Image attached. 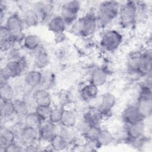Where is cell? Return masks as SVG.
Listing matches in <instances>:
<instances>
[{
  "instance_id": "cell-14",
  "label": "cell",
  "mask_w": 152,
  "mask_h": 152,
  "mask_svg": "<svg viewBox=\"0 0 152 152\" xmlns=\"http://www.w3.org/2000/svg\"><path fill=\"white\" fill-rule=\"evenodd\" d=\"M33 100L36 106H50L52 98L47 90L39 88L36 90L33 94Z\"/></svg>"
},
{
  "instance_id": "cell-8",
  "label": "cell",
  "mask_w": 152,
  "mask_h": 152,
  "mask_svg": "<svg viewBox=\"0 0 152 152\" xmlns=\"http://www.w3.org/2000/svg\"><path fill=\"white\" fill-rule=\"evenodd\" d=\"M5 26L9 30L11 33L14 36L16 40H19L22 37V33L24 30V24L20 15L17 13L11 14L6 20Z\"/></svg>"
},
{
  "instance_id": "cell-5",
  "label": "cell",
  "mask_w": 152,
  "mask_h": 152,
  "mask_svg": "<svg viewBox=\"0 0 152 152\" xmlns=\"http://www.w3.org/2000/svg\"><path fill=\"white\" fill-rule=\"evenodd\" d=\"M136 106L144 119L151 116L152 112V97L150 87L143 86L142 87Z\"/></svg>"
},
{
  "instance_id": "cell-30",
  "label": "cell",
  "mask_w": 152,
  "mask_h": 152,
  "mask_svg": "<svg viewBox=\"0 0 152 152\" xmlns=\"http://www.w3.org/2000/svg\"><path fill=\"white\" fill-rule=\"evenodd\" d=\"M14 114V108L12 100H1V118L7 119Z\"/></svg>"
},
{
  "instance_id": "cell-26",
  "label": "cell",
  "mask_w": 152,
  "mask_h": 152,
  "mask_svg": "<svg viewBox=\"0 0 152 152\" xmlns=\"http://www.w3.org/2000/svg\"><path fill=\"white\" fill-rule=\"evenodd\" d=\"M23 46L27 50L34 51L40 46V39L36 34H28L24 37Z\"/></svg>"
},
{
  "instance_id": "cell-37",
  "label": "cell",
  "mask_w": 152,
  "mask_h": 152,
  "mask_svg": "<svg viewBox=\"0 0 152 152\" xmlns=\"http://www.w3.org/2000/svg\"><path fill=\"white\" fill-rule=\"evenodd\" d=\"M21 57L22 56L20 54L19 49L14 47L7 52L8 61H17L20 59Z\"/></svg>"
},
{
  "instance_id": "cell-16",
  "label": "cell",
  "mask_w": 152,
  "mask_h": 152,
  "mask_svg": "<svg viewBox=\"0 0 152 152\" xmlns=\"http://www.w3.org/2000/svg\"><path fill=\"white\" fill-rule=\"evenodd\" d=\"M39 137V131L34 128L24 126L21 133L19 140L26 146L36 142Z\"/></svg>"
},
{
  "instance_id": "cell-34",
  "label": "cell",
  "mask_w": 152,
  "mask_h": 152,
  "mask_svg": "<svg viewBox=\"0 0 152 152\" xmlns=\"http://www.w3.org/2000/svg\"><path fill=\"white\" fill-rule=\"evenodd\" d=\"M63 110L64 108L62 107H55L52 108L49 121L55 124L60 123Z\"/></svg>"
},
{
  "instance_id": "cell-12",
  "label": "cell",
  "mask_w": 152,
  "mask_h": 152,
  "mask_svg": "<svg viewBox=\"0 0 152 152\" xmlns=\"http://www.w3.org/2000/svg\"><path fill=\"white\" fill-rule=\"evenodd\" d=\"M40 20H49L53 11V5L49 2H37L33 8Z\"/></svg>"
},
{
  "instance_id": "cell-23",
  "label": "cell",
  "mask_w": 152,
  "mask_h": 152,
  "mask_svg": "<svg viewBox=\"0 0 152 152\" xmlns=\"http://www.w3.org/2000/svg\"><path fill=\"white\" fill-rule=\"evenodd\" d=\"M107 78L106 71L102 68H97L93 71L90 76V83L97 87L103 86Z\"/></svg>"
},
{
  "instance_id": "cell-32",
  "label": "cell",
  "mask_w": 152,
  "mask_h": 152,
  "mask_svg": "<svg viewBox=\"0 0 152 152\" xmlns=\"http://www.w3.org/2000/svg\"><path fill=\"white\" fill-rule=\"evenodd\" d=\"M1 100H13L14 99V90L13 87L8 83H5L0 85Z\"/></svg>"
},
{
  "instance_id": "cell-15",
  "label": "cell",
  "mask_w": 152,
  "mask_h": 152,
  "mask_svg": "<svg viewBox=\"0 0 152 152\" xmlns=\"http://www.w3.org/2000/svg\"><path fill=\"white\" fill-rule=\"evenodd\" d=\"M116 103V97L111 93L107 92L103 94L100 98V103L97 107L100 109L103 115L111 111Z\"/></svg>"
},
{
  "instance_id": "cell-36",
  "label": "cell",
  "mask_w": 152,
  "mask_h": 152,
  "mask_svg": "<svg viewBox=\"0 0 152 152\" xmlns=\"http://www.w3.org/2000/svg\"><path fill=\"white\" fill-rule=\"evenodd\" d=\"M90 126V125L86 121L83 119L82 121L77 122L74 128H75V131L77 133H79L83 136Z\"/></svg>"
},
{
  "instance_id": "cell-4",
  "label": "cell",
  "mask_w": 152,
  "mask_h": 152,
  "mask_svg": "<svg viewBox=\"0 0 152 152\" xmlns=\"http://www.w3.org/2000/svg\"><path fill=\"white\" fill-rule=\"evenodd\" d=\"M122 41V35L119 31L110 29L103 34L100 40V45L106 51L112 52L120 47Z\"/></svg>"
},
{
  "instance_id": "cell-38",
  "label": "cell",
  "mask_w": 152,
  "mask_h": 152,
  "mask_svg": "<svg viewBox=\"0 0 152 152\" xmlns=\"http://www.w3.org/2000/svg\"><path fill=\"white\" fill-rule=\"evenodd\" d=\"M24 150L23 149V147L20 145L17 144L15 141L13 142L12 144L9 145L5 150V151H11V152H14V151H21Z\"/></svg>"
},
{
  "instance_id": "cell-31",
  "label": "cell",
  "mask_w": 152,
  "mask_h": 152,
  "mask_svg": "<svg viewBox=\"0 0 152 152\" xmlns=\"http://www.w3.org/2000/svg\"><path fill=\"white\" fill-rule=\"evenodd\" d=\"M68 144L67 141L59 133L55 135L49 142V145L55 151H62L64 150L66 148Z\"/></svg>"
},
{
  "instance_id": "cell-19",
  "label": "cell",
  "mask_w": 152,
  "mask_h": 152,
  "mask_svg": "<svg viewBox=\"0 0 152 152\" xmlns=\"http://www.w3.org/2000/svg\"><path fill=\"white\" fill-rule=\"evenodd\" d=\"M66 27V24L60 15L52 17L48 23L49 30L56 34L63 33Z\"/></svg>"
},
{
  "instance_id": "cell-25",
  "label": "cell",
  "mask_w": 152,
  "mask_h": 152,
  "mask_svg": "<svg viewBox=\"0 0 152 152\" xmlns=\"http://www.w3.org/2000/svg\"><path fill=\"white\" fill-rule=\"evenodd\" d=\"M77 122L76 115L74 112L71 110L64 109L59 124H61L63 127L74 128Z\"/></svg>"
},
{
  "instance_id": "cell-20",
  "label": "cell",
  "mask_w": 152,
  "mask_h": 152,
  "mask_svg": "<svg viewBox=\"0 0 152 152\" xmlns=\"http://www.w3.org/2000/svg\"><path fill=\"white\" fill-rule=\"evenodd\" d=\"M151 53L147 51L141 53L137 72L142 75H148L151 72Z\"/></svg>"
},
{
  "instance_id": "cell-3",
  "label": "cell",
  "mask_w": 152,
  "mask_h": 152,
  "mask_svg": "<svg viewBox=\"0 0 152 152\" xmlns=\"http://www.w3.org/2000/svg\"><path fill=\"white\" fill-rule=\"evenodd\" d=\"M138 13L137 4L134 1H126L120 5L119 21L123 27H129L135 22Z\"/></svg>"
},
{
  "instance_id": "cell-28",
  "label": "cell",
  "mask_w": 152,
  "mask_h": 152,
  "mask_svg": "<svg viewBox=\"0 0 152 152\" xmlns=\"http://www.w3.org/2000/svg\"><path fill=\"white\" fill-rule=\"evenodd\" d=\"M23 20L24 26L28 27H31L37 25L40 19L36 11L31 8L25 12L23 17Z\"/></svg>"
},
{
  "instance_id": "cell-7",
  "label": "cell",
  "mask_w": 152,
  "mask_h": 152,
  "mask_svg": "<svg viewBox=\"0 0 152 152\" xmlns=\"http://www.w3.org/2000/svg\"><path fill=\"white\" fill-rule=\"evenodd\" d=\"M27 68V61L22 56L17 61H8L5 66L1 69L10 78H17L20 76Z\"/></svg>"
},
{
  "instance_id": "cell-29",
  "label": "cell",
  "mask_w": 152,
  "mask_h": 152,
  "mask_svg": "<svg viewBox=\"0 0 152 152\" xmlns=\"http://www.w3.org/2000/svg\"><path fill=\"white\" fill-rule=\"evenodd\" d=\"M113 140L114 137L109 131L102 129H100L96 138V141L99 147L107 146L110 144Z\"/></svg>"
},
{
  "instance_id": "cell-10",
  "label": "cell",
  "mask_w": 152,
  "mask_h": 152,
  "mask_svg": "<svg viewBox=\"0 0 152 152\" xmlns=\"http://www.w3.org/2000/svg\"><path fill=\"white\" fill-rule=\"evenodd\" d=\"M122 118L126 125H129L144 120L135 105L126 107L122 113Z\"/></svg>"
},
{
  "instance_id": "cell-24",
  "label": "cell",
  "mask_w": 152,
  "mask_h": 152,
  "mask_svg": "<svg viewBox=\"0 0 152 152\" xmlns=\"http://www.w3.org/2000/svg\"><path fill=\"white\" fill-rule=\"evenodd\" d=\"M24 118V126L31 127L37 130H39L43 122L42 119L35 111L30 112Z\"/></svg>"
},
{
  "instance_id": "cell-11",
  "label": "cell",
  "mask_w": 152,
  "mask_h": 152,
  "mask_svg": "<svg viewBox=\"0 0 152 152\" xmlns=\"http://www.w3.org/2000/svg\"><path fill=\"white\" fill-rule=\"evenodd\" d=\"M126 131L128 138L132 141H137L142 137L145 132L144 120L134 124L126 125Z\"/></svg>"
},
{
  "instance_id": "cell-9",
  "label": "cell",
  "mask_w": 152,
  "mask_h": 152,
  "mask_svg": "<svg viewBox=\"0 0 152 152\" xmlns=\"http://www.w3.org/2000/svg\"><path fill=\"white\" fill-rule=\"evenodd\" d=\"M38 131L39 138L43 141L48 142L50 141L55 135L58 134L56 124L49 121L43 122Z\"/></svg>"
},
{
  "instance_id": "cell-22",
  "label": "cell",
  "mask_w": 152,
  "mask_h": 152,
  "mask_svg": "<svg viewBox=\"0 0 152 152\" xmlns=\"http://www.w3.org/2000/svg\"><path fill=\"white\" fill-rule=\"evenodd\" d=\"M99 87L90 83L83 87L80 90L81 99L86 102H90L97 98L99 93Z\"/></svg>"
},
{
  "instance_id": "cell-33",
  "label": "cell",
  "mask_w": 152,
  "mask_h": 152,
  "mask_svg": "<svg viewBox=\"0 0 152 152\" xmlns=\"http://www.w3.org/2000/svg\"><path fill=\"white\" fill-rule=\"evenodd\" d=\"M52 110L51 106H36L35 112L40 117L43 122L49 120Z\"/></svg>"
},
{
  "instance_id": "cell-1",
  "label": "cell",
  "mask_w": 152,
  "mask_h": 152,
  "mask_svg": "<svg viewBox=\"0 0 152 152\" xmlns=\"http://www.w3.org/2000/svg\"><path fill=\"white\" fill-rule=\"evenodd\" d=\"M120 4L117 1H103L99 4L96 18L98 27H104L118 16Z\"/></svg>"
},
{
  "instance_id": "cell-6",
  "label": "cell",
  "mask_w": 152,
  "mask_h": 152,
  "mask_svg": "<svg viewBox=\"0 0 152 152\" xmlns=\"http://www.w3.org/2000/svg\"><path fill=\"white\" fill-rule=\"evenodd\" d=\"M81 4L79 1H71L65 2L61 8V14L67 25L74 24L78 19Z\"/></svg>"
},
{
  "instance_id": "cell-35",
  "label": "cell",
  "mask_w": 152,
  "mask_h": 152,
  "mask_svg": "<svg viewBox=\"0 0 152 152\" xmlns=\"http://www.w3.org/2000/svg\"><path fill=\"white\" fill-rule=\"evenodd\" d=\"M100 130V126H90L83 136L86 140H96Z\"/></svg>"
},
{
  "instance_id": "cell-13",
  "label": "cell",
  "mask_w": 152,
  "mask_h": 152,
  "mask_svg": "<svg viewBox=\"0 0 152 152\" xmlns=\"http://www.w3.org/2000/svg\"><path fill=\"white\" fill-rule=\"evenodd\" d=\"M103 116V114L98 107H91L84 113L83 119L90 126H100Z\"/></svg>"
},
{
  "instance_id": "cell-2",
  "label": "cell",
  "mask_w": 152,
  "mask_h": 152,
  "mask_svg": "<svg viewBox=\"0 0 152 152\" xmlns=\"http://www.w3.org/2000/svg\"><path fill=\"white\" fill-rule=\"evenodd\" d=\"M98 27L96 14L89 12L78 18L72 25V30L83 37H89L93 34Z\"/></svg>"
},
{
  "instance_id": "cell-18",
  "label": "cell",
  "mask_w": 152,
  "mask_h": 152,
  "mask_svg": "<svg viewBox=\"0 0 152 152\" xmlns=\"http://www.w3.org/2000/svg\"><path fill=\"white\" fill-rule=\"evenodd\" d=\"M34 52V62L36 68L40 69L46 68L50 62L48 52L40 46Z\"/></svg>"
},
{
  "instance_id": "cell-21",
  "label": "cell",
  "mask_w": 152,
  "mask_h": 152,
  "mask_svg": "<svg viewBox=\"0 0 152 152\" xmlns=\"http://www.w3.org/2000/svg\"><path fill=\"white\" fill-rule=\"evenodd\" d=\"M43 79V74L39 71L31 70L28 71L24 76V82L27 86L35 88L41 85Z\"/></svg>"
},
{
  "instance_id": "cell-17",
  "label": "cell",
  "mask_w": 152,
  "mask_h": 152,
  "mask_svg": "<svg viewBox=\"0 0 152 152\" xmlns=\"http://www.w3.org/2000/svg\"><path fill=\"white\" fill-rule=\"evenodd\" d=\"M15 140V134L11 129L1 127L0 133V151H5V148L9 145L14 142Z\"/></svg>"
},
{
  "instance_id": "cell-27",
  "label": "cell",
  "mask_w": 152,
  "mask_h": 152,
  "mask_svg": "<svg viewBox=\"0 0 152 152\" xmlns=\"http://www.w3.org/2000/svg\"><path fill=\"white\" fill-rule=\"evenodd\" d=\"M12 102L14 108V113L17 116L24 118L30 112L28 104L24 100L18 99H14Z\"/></svg>"
}]
</instances>
